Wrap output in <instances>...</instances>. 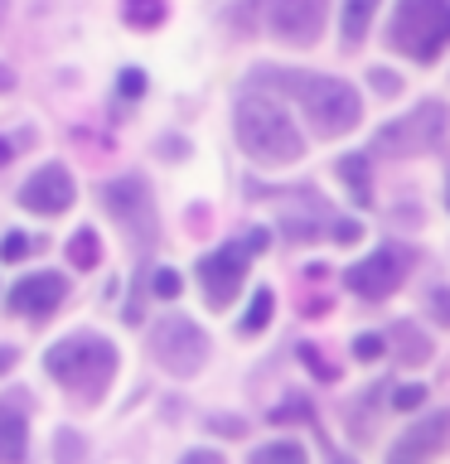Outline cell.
Listing matches in <instances>:
<instances>
[{"instance_id": "6da1fadb", "label": "cell", "mask_w": 450, "mask_h": 464, "mask_svg": "<svg viewBox=\"0 0 450 464\" xmlns=\"http://www.w3.org/2000/svg\"><path fill=\"white\" fill-rule=\"evenodd\" d=\"M257 78L276 82L281 92L296 97L319 140H334V136H344V130H354L358 116H363L358 92L344 78H325V72H257Z\"/></svg>"}, {"instance_id": "7a4b0ae2", "label": "cell", "mask_w": 450, "mask_h": 464, "mask_svg": "<svg viewBox=\"0 0 450 464\" xmlns=\"http://www.w3.org/2000/svg\"><path fill=\"white\" fill-rule=\"evenodd\" d=\"M238 140H242V150L257 160V165H296V160L305 155V140H300V130L296 121L286 116L281 102H271V97H242L238 102Z\"/></svg>"}, {"instance_id": "3957f363", "label": "cell", "mask_w": 450, "mask_h": 464, "mask_svg": "<svg viewBox=\"0 0 450 464\" xmlns=\"http://www.w3.org/2000/svg\"><path fill=\"white\" fill-rule=\"evenodd\" d=\"M44 372L54 382H64L68 392H78V397L97 401L116 372V348L102 334H68L44 353Z\"/></svg>"}, {"instance_id": "277c9868", "label": "cell", "mask_w": 450, "mask_h": 464, "mask_svg": "<svg viewBox=\"0 0 450 464\" xmlns=\"http://www.w3.org/2000/svg\"><path fill=\"white\" fill-rule=\"evenodd\" d=\"M450 44V0H397L387 20V49L431 63Z\"/></svg>"}, {"instance_id": "5b68a950", "label": "cell", "mask_w": 450, "mask_h": 464, "mask_svg": "<svg viewBox=\"0 0 450 464\" xmlns=\"http://www.w3.org/2000/svg\"><path fill=\"white\" fill-rule=\"evenodd\" d=\"M267 246V232H247V242H223L218 252H209L199 261V290L209 295V304L213 310H228L232 304V295L242 290V276H247V266H252V256Z\"/></svg>"}, {"instance_id": "8992f818", "label": "cell", "mask_w": 450, "mask_h": 464, "mask_svg": "<svg viewBox=\"0 0 450 464\" xmlns=\"http://www.w3.org/2000/svg\"><path fill=\"white\" fill-rule=\"evenodd\" d=\"M102 203H107V213L131 232V242H136V252H151L155 246V198L151 188H145L141 174H122V179H112L102 188Z\"/></svg>"}, {"instance_id": "52a82bcc", "label": "cell", "mask_w": 450, "mask_h": 464, "mask_svg": "<svg viewBox=\"0 0 450 464\" xmlns=\"http://www.w3.org/2000/svg\"><path fill=\"white\" fill-rule=\"evenodd\" d=\"M151 353L165 372L174 377H194L203 368V353H209V339H203V329L194 319L184 314H165L151 334Z\"/></svg>"}, {"instance_id": "ba28073f", "label": "cell", "mask_w": 450, "mask_h": 464, "mask_svg": "<svg viewBox=\"0 0 450 464\" xmlns=\"http://www.w3.org/2000/svg\"><path fill=\"white\" fill-rule=\"evenodd\" d=\"M445 102H421L412 116H402V121H392L377 130L373 150H387V155H426L441 145L445 136Z\"/></svg>"}, {"instance_id": "9c48e42d", "label": "cell", "mask_w": 450, "mask_h": 464, "mask_svg": "<svg viewBox=\"0 0 450 464\" xmlns=\"http://www.w3.org/2000/svg\"><path fill=\"white\" fill-rule=\"evenodd\" d=\"M406 252H397V246H377L373 256H363L358 266H348V290H354L358 300H387L392 290L402 285V276H406Z\"/></svg>"}, {"instance_id": "30bf717a", "label": "cell", "mask_w": 450, "mask_h": 464, "mask_svg": "<svg viewBox=\"0 0 450 464\" xmlns=\"http://www.w3.org/2000/svg\"><path fill=\"white\" fill-rule=\"evenodd\" d=\"M325 10L329 0H267V20H271V34L281 44H305L319 39V29H325Z\"/></svg>"}, {"instance_id": "8fae6325", "label": "cell", "mask_w": 450, "mask_h": 464, "mask_svg": "<svg viewBox=\"0 0 450 464\" xmlns=\"http://www.w3.org/2000/svg\"><path fill=\"white\" fill-rule=\"evenodd\" d=\"M73 198H78V194H73V174H68V165H58V160L39 165V169L20 184V208L44 213V218L68 213V208H73Z\"/></svg>"}, {"instance_id": "7c38bea8", "label": "cell", "mask_w": 450, "mask_h": 464, "mask_svg": "<svg viewBox=\"0 0 450 464\" xmlns=\"http://www.w3.org/2000/svg\"><path fill=\"white\" fill-rule=\"evenodd\" d=\"M64 295H68V281L58 271H34V276H24L20 285L10 290V310L15 314H54L58 304H64Z\"/></svg>"}, {"instance_id": "4fadbf2b", "label": "cell", "mask_w": 450, "mask_h": 464, "mask_svg": "<svg viewBox=\"0 0 450 464\" xmlns=\"http://www.w3.org/2000/svg\"><path fill=\"white\" fill-rule=\"evenodd\" d=\"M319 223H334L329 218V203L310 194V188H290V198L281 203V227L290 242H310L319 237Z\"/></svg>"}, {"instance_id": "5bb4252c", "label": "cell", "mask_w": 450, "mask_h": 464, "mask_svg": "<svg viewBox=\"0 0 450 464\" xmlns=\"http://www.w3.org/2000/svg\"><path fill=\"white\" fill-rule=\"evenodd\" d=\"M445 440H450V411H435V416H426L421 426H412L397 445H392V464H412L421 455H431V450H441Z\"/></svg>"}, {"instance_id": "9a60e30c", "label": "cell", "mask_w": 450, "mask_h": 464, "mask_svg": "<svg viewBox=\"0 0 450 464\" xmlns=\"http://www.w3.org/2000/svg\"><path fill=\"white\" fill-rule=\"evenodd\" d=\"M24 445H29L24 416H20V411H10V406H0V464L24 459Z\"/></svg>"}, {"instance_id": "2e32d148", "label": "cell", "mask_w": 450, "mask_h": 464, "mask_svg": "<svg viewBox=\"0 0 450 464\" xmlns=\"http://www.w3.org/2000/svg\"><path fill=\"white\" fill-rule=\"evenodd\" d=\"M373 10H377V0H344V14H339L344 44H358L363 34H368V24H373Z\"/></svg>"}, {"instance_id": "e0dca14e", "label": "cell", "mask_w": 450, "mask_h": 464, "mask_svg": "<svg viewBox=\"0 0 450 464\" xmlns=\"http://www.w3.org/2000/svg\"><path fill=\"white\" fill-rule=\"evenodd\" d=\"M339 179L348 184V198H354V203H368V198H373L368 160H363V155H344V160H339Z\"/></svg>"}, {"instance_id": "ac0fdd59", "label": "cell", "mask_w": 450, "mask_h": 464, "mask_svg": "<svg viewBox=\"0 0 450 464\" xmlns=\"http://www.w3.org/2000/svg\"><path fill=\"white\" fill-rule=\"evenodd\" d=\"M68 261H73L78 271H93L97 261H102V242H97V232H93V227L73 232V242H68Z\"/></svg>"}, {"instance_id": "d6986e66", "label": "cell", "mask_w": 450, "mask_h": 464, "mask_svg": "<svg viewBox=\"0 0 450 464\" xmlns=\"http://www.w3.org/2000/svg\"><path fill=\"white\" fill-rule=\"evenodd\" d=\"M122 20L136 29H155L165 20V0H122Z\"/></svg>"}, {"instance_id": "ffe728a7", "label": "cell", "mask_w": 450, "mask_h": 464, "mask_svg": "<svg viewBox=\"0 0 450 464\" xmlns=\"http://www.w3.org/2000/svg\"><path fill=\"white\" fill-rule=\"evenodd\" d=\"M252 464H305V450L296 440H271L252 455Z\"/></svg>"}, {"instance_id": "44dd1931", "label": "cell", "mask_w": 450, "mask_h": 464, "mask_svg": "<svg viewBox=\"0 0 450 464\" xmlns=\"http://www.w3.org/2000/svg\"><path fill=\"white\" fill-rule=\"evenodd\" d=\"M397 343H402V362H426L431 343L416 334V324H397Z\"/></svg>"}, {"instance_id": "7402d4cb", "label": "cell", "mask_w": 450, "mask_h": 464, "mask_svg": "<svg viewBox=\"0 0 450 464\" xmlns=\"http://www.w3.org/2000/svg\"><path fill=\"white\" fill-rule=\"evenodd\" d=\"M271 319V290H257L252 304H247V319H242V334H261Z\"/></svg>"}, {"instance_id": "603a6c76", "label": "cell", "mask_w": 450, "mask_h": 464, "mask_svg": "<svg viewBox=\"0 0 450 464\" xmlns=\"http://www.w3.org/2000/svg\"><path fill=\"white\" fill-rule=\"evenodd\" d=\"M421 401H426V387H416V382H406V387L392 392V406H397V411H416Z\"/></svg>"}, {"instance_id": "cb8c5ba5", "label": "cell", "mask_w": 450, "mask_h": 464, "mask_svg": "<svg viewBox=\"0 0 450 464\" xmlns=\"http://www.w3.org/2000/svg\"><path fill=\"white\" fill-rule=\"evenodd\" d=\"M151 290H155L160 300H174V295H180V276H174L170 266H160V271L151 276Z\"/></svg>"}, {"instance_id": "d4e9b609", "label": "cell", "mask_w": 450, "mask_h": 464, "mask_svg": "<svg viewBox=\"0 0 450 464\" xmlns=\"http://www.w3.org/2000/svg\"><path fill=\"white\" fill-rule=\"evenodd\" d=\"M300 358H305V368H310L315 377H325V382H334V377H339V372H334V362H325L310 343H300Z\"/></svg>"}, {"instance_id": "484cf974", "label": "cell", "mask_w": 450, "mask_h": 464, "mask_svg": "<svg viewBox=\"0 0 450 464\" xmlns=\"http://www.w3.org/2000/svg\"><path fill=\"white\" fill-rule=\"evenodd\" d=\"M58 459H64V464H83V445H78V435H73V430H58Z\"/></svg>"}, {"instance_id": "4316f807", "label": "cell", "mask_w": 450, "mask_h": 464, "mask_svg": "<svg viewBox=\"0 0 450 464\" xmlns=\"http://www.w3.org/2000/svg\"><path fill=\"white\" fill-rule=\"evenodd\" d=\"M354 358H363V362L383 358V339H377V334H358V339H354Z\"/></svg>"}, {"instance_id": "83f0119b", "label": "cell", "mask_w": 450, "mask_h": 464, "mask_svg": "<svg viewBox=\"0 0 450 464\" xmlns=\"http://www.w3.org/2000/svg\"><path fill=\"white\" fill-rule=\"evenodd\" d=\"M24 252H29V237H24V232H10V237L0 242V261H20Z\"/></svg>"}, {"instance_id": "f1b7e54d", "label": "cell", "mask_w": 450, "mask_h": 464, "mask_svg": "<svg viewBox=\"0 0 450 464\" xmlns=\"http://www.w3.org/2000/svg\"><path fill=\"white\" fill-rule=\"evenodd\" d=\"M116 87H122V97H141V92H145V72H141V68H126Z\"/></svg>"}, {"instance_id": "f546056e", "label": "cell", "mask_w": 450, "mask_h": 464, "mask_svg": "<svg viewBox=\"0 0 450 464\" xmlns=\"http://www.w3.org/2000/svg\"><path fill=\"white\" fill-rule=\"evenodd\" d=\"M431 314L441 319V324H450V285H441V290H431Z\"/></svg>"}, {"instance_id": "4dcf8cb0", "label": "cell", "mask_w": 450, "mask_h": 464, "mask_svg": "<svg viewBox=\"0 0 450 464\" xmlns=\"http://www.w3.org/2000/svg\"><path fill=\"white\" fill-rule=\"evenodd\" d=\"M329 227H334V242H354L358 237V223H348V218H334Z\"/></svg>"}, {"instance_id": "1f68e13d", "label": "cell", "mask_w": 450, "mask_h": 464, "mask_svg": "<svg viewBox=\"0 0 450 464\" xmlns=\"http://www.w3.org/2000/svg\"><path fill=\"white\" fill-rule=\"evenodd\" d=\"M368 78H373V87H377V92H397V78H392L387 68H373Z\"/></svg>"}, {"instance_id": "d6a6232c", "label": "cell", "mask_w": 450, "mask_h": 464, "mask_svg": "<svg viewBox=\"0 0 450 464\" xmlns=\"http://www.w3.org/2000/svg\"><path fill=\"white\" fill-rule=\"evenodd\" d=\"M213 430H218V435H242L247 426H242V420H232V416H218V420H213Z\"/></svg>"}, {"instance_id": "836d02e7", "label": "cell", "mask_w": 450, "mask_h": 464, "mask_svg": "<svg viewBox=\"0 0 450 464\" xmlns=\"http://www.w3.org/2000/svg\"><path fill=\"white\" fill-rule=\"evenodd\" d=\"M184 464H223L213 455V450H194V455H184Z\"/></svg>"}, {"instance_id": "e575fe53", "label": "cell", "mask_w": 450, "mask_h": 464, "mask_svg": "<svg viewBox=\"0 0 450 464\" xmlns=\"http://www.w3.org/2000/svg\"><path fill=\"white\" fill-rule=\"evenodd\" d=\"M15 358H20L15 348H0V372H10V368H15Z\"/></svg>"}, {"instance_id": "d590c367", "label": "cell", "mask_w": 450, "mask_h": 464, "mask_svg": "<svg viewBox=\"0 0 450 464\" xmlns=\"http://www.w3.org/2000/svg\"><path fill=\"white\" fill-rule=\"evenodd\" d=\"M10 87H15V72H10L5 63H0V92H10Z\"/></svg>"}, {"instance_id": "8d00e7d4", "label": "cell", "mask_w": 450, "mask_h": 464, "mask_svg": "<svg viewBox=\"0 0 450 464\" xmlns=\"http://www.w3.org/2000/svg\"><path fill=\"white\" fill-rule=\"evenodd\" d=\"M5 160H15V145H10V140H0V165H5Z\"/></svg>"}, {"instance_id": "74e56055", "label": "cell", "mask_w": 450, "mask_h": 464, "mask_svg": "<svg viewBox=\"0 0 450 464\" xmlns=\"http://www.w3.org/2000/svg\"><path fill=\"white\" fill-rule=\"evenodd\" d=\"M445 203H450V188H445Z\"/></svg>"}]
</instances>
